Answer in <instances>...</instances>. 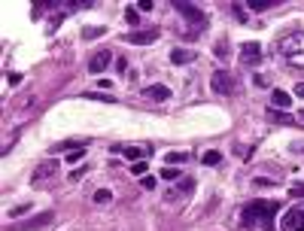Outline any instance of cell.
I'll return each instance as SVG.
<instances>
[{"instance_id":"cell-1","label":"cell","mask_w":304,"mask_h":231,"mask_svg":"<svg viewBox=\"0 0 304 231\" xmlns=\"http://www.w3.org/2000/svg\"><path fill=\"white\" fill-rule=\"evenodd\" d=\"M277 210H280V204H274V201H252V204L244 207L240 222L244 225H262V228H268L271 219L277 216Z\"/></svg>"},{"instance_id":"cell-2","label":"cell","mask_w":304,"mask_h":231,"mask_svg":"<svg viewBox=\"0 0 304 231\" xmlns=\"http://www.w3.org/2000/svg\"><path fill=\"white\" fill-rule=\"evenodd\" d=\"M280 52H283V58H286L292 67H304V34L286 36V40L280 43Z\"/></svg>"},{"instance_id":"cell-3","label":"cell","mask_w":304,"mask_h":231,"mask_svg":"<svg viewBox=\"0 0 304 231\" xmlns=\"http://www.w3.org/2000/svg\"><path fill=\"white\" fill-rule=\"evenodd\" d=\"M210 88L216 92V94H232L234 88H238V80L228 70H216L213 76H210Z\"/></svg>"},{"instance_id":"cell-4","label":"cell","mask_w":304,"mask_h":231,"mask_svg":"<svg viewBox=\"0 0 304 231\" xmlns=\"http://www.w3.org/2000/svg\"><path fill=\"white\" fill-rule=\"evenodd\" d=\"M304 228V204H295L283 213L280 219V231H301Z\"/></svg>"},{"instance_id":"cell-5","label":"cell","mask_w":304,"mask_h":231,"mask_svg":"<svg viewBox=\"0 0 304 231\" xmlns=\"http://www.w3.org/2000/svg\"><path fill=\"white\" fill-rule=\"evenodd\" d=\"M58 170H61V162H43V164H36V170L30 174V182L34 186H46Z\"/></svg>"},{"instance_id":"cell-6","label":"cell","mask_w":304,"mask_h":231,"mask_svg":"<svg viewBox=\"0 0 304 231\" xmlns=\"http://www.w3.org/2000/svg\"><path fill=\"white\" fill-rule=\"evenodd\" d=\"M110 61H112V52H110V49L94 52V55H92V61H88V73H92V76H100V73L110 67Z\"/></svg>"},{"instance_id":"cell-7","label":"cell","mask_w":304,"mask_h":231,"mask_svg":"<svg viewBox=\"0 0 304 231\" xmlns=\"http://www.w3.org/2000/svg\"><path fill=\"white\" fill-rule=\"evenodd\" d=\"M258 61H262V46H258V43H244V46H240V64L256 67Z\"/></svg>"},{"instance_id":"cell-8","label":"cell","mask_w":304,"mask_h":231,"mask_svg":"<svg viewBox=\"0 0 304 231\" xmlns=\"http://www.w3.org/2000/svg\"><path fill=\"white\" fill-rule=\"evenodd\" d=\"M174 6H176V12H182L186 22H192V24H204L207 22V16L198 6H192V4H174Z\"/></svg>"},{"instance_id":"cell-9","label":"cell","mask_w":304,"mask_h":231,"mask_svg":"<svg viewBox=\"0 0 304 231\" xmlns=\"http://www.w3.org/2000/svg\"><path fill=\"white\" fill-rule=\"evenodd\" d=\"M125 40L131 43V46H149L152 40H158V30L156 28H149V30H134V34H128Z\"/></svg>"},{"instance_id":"cell-10","label":"cell","mask_w":304,"mask_h":231,"mask_svg":"<svg viewBox=\"0 0 304 231\" xmlns=\"http://www.w3.org/2000/svg\"><path fill=\"white\" fill-rule=\"evenodd\" d=\"M192 186H195L192 180H176V188H170L164 198H168V201H180V198H188V195H192Z\"/></svg>"},{"instance_id":"cell-11","label":"cell","mask_w":304,"mask_h":231,"mask_svg":"<svg viewBox=\"0 0 304 231\" xmlns=\"http://www.w3.org/2000/svg\"><path fill=\"white\" fill-rule=\"evenodd\" d=\"M146 92V98H152V100H168L170 98V88L168 86H149V88H143Z\"/></svg>"},{"instance_id":"cell-12","label":"cell","mask_w":304,"mask_h":231,"mask_svg":"<svg viewBox=\"0 0 304 231\" xmlns=\"http://www.w3.org/2000/svg\"><path fill=\"white\" fill-rule=\"evenodd\" d=\"M122 152H125V158H131V162H140V158L149 156L146 146H122Z\"/></svg>"},{"instance_id":"cell-13","label":"cell","mask_w":304,"mask_h":231,"mask_svg":"<svg viewBox=\"0 0 304 231\" xmlns=\"http://www.w3.org/2000/svg\"><path fill=\"white\" fill-rule=\"evenodd\" d=\"M170 61H174V64L195 61V52H192V49H174V52H170Z\"/></svg>"},{"instance_id":"cell-14","label":"cell","mask_w":304,"mask_h":231,"mask_svg":"<svg viewBox=\"0 0 304 231\" xmlns=\"http://www.w3.org/2000/svg\"><path fill=\"white\" fill-rule=\"evenodd\" d=\"M164 162H168L170 168H180L182 162H188V156H186V152H168V156H164Z\"/></svg>"},{"instance_id":"cell-15","label":"cell","mask_w":304,"mask_h":231,"mask_svg":"<svg viewBox=\"0 0 304 231\" xmlns=\"http://www.w3.org/2000/svg\"><path fill=\"white\" fill-rule=\"evenodd\" d=\"M271 100H274V106H289V104H292V94H289V92H280V88H277V92L271 94Z\"/></svg>"},{"instance_id":"cell-16","label":"cell","mask_w":304,"mask_h":231,"mask_svg":"<svg viewBox=\"0 0 304 231\" xmlns=\"http://www.w3.org/2000/svg\"><path fill=\"white\" fill-rule=\"evenodd\" d=\"M52 222V213H43V216H34L30 222H24L22 228H40V225H49Z\"/></svg>"},{"instance_id":"cell-17","label":"cell","mask_w":304,"mask_h":231,"mask_svg":"<svg viewBox=\"0 0 304 231\" xmlns=\"http://www.w3.org/2000/svg\"><path fill=\"white\" fill-rule=\"evenodd\" d=\"M207 168H216L219 162H222V152H216V149H210V152H204V158H201Z\"/></svg>"},{"instance_id":"cell-18","label":"cell","mask_w":304,"mask_h":231,"mask_svg":"<svg viewBox=\"0 0 304 231\" xmlns=\"http://www.w3.org/2000/svg\"><path fill=\"white\" fill-rule=\"evenodd\" d=\"M252 12H262V10H271V6H277V0H252V4H246Z\"/></svg>"},{"instance_id":"cell-19","label":"cell","mask_w":304,"mask_h":231,"mask_svg":"<svg viewBox=\"0 0 304 231\" xmlns=\"http://www.w3.org/2000/svg\"><path fill=\"white\" fill-rule=\"evenodd\" d=\"M125 22L137 28V24H140V10H137V6H128V10H125Z\"/></svg>"},{"instance_id":"cell-20","label":"cell","mask_w":304,"mask_h":231,"mask_svg":"<svg viewBox=\"0 0 304 231\" xmlns=\"http://www.w3.org/2000/svg\"><path fill=\"white\" fill-rule=\"evenodd\" d=\"M86 149H88V146H82V149H73L70 156H67V164H76V162H82V156H86Z\"/></svg>"},{"instance_id":"cell-21","label":"cell","mask_w":304,"mask_h":231,"mask_svg":"<svg viewBox=\"0 0 304 231\" xmlns=\"http://www.w3.org/2000/svg\"><path fill=\"white\" fill-rule=\"evenodd\" d=\"M146 168H149L146 162H134V164H131V170H134V176H146Z\"/></svg>"},{"instance_id":"cell-22","label":"cell","mask_w":304,"mask_h":231,"mask_svg":"<svg viewBox=\"0 0 304 231\" xmlns=\"http://www.w3.org/2000/svg\"><path fill=\"white\" fill-rule=\"evenodd\" d=\"M94 201H98V204H106V201H110V188H98V192H94Z\"/></svg>"},{"instance_id":"cell-23","label":"cell","mask_w":304,"mask_h":231,"mask_svg":"<svg viewBox=\"0 0 304 231\" xmlns=\"http://www.w3.org/2000/svg\"><path fill=\"white\" fill-rule=\"evenodd\" d=\"M82 98H88V100H104V104H112V98H110V94H94V92H88V94H82Z\"/></svg>"},{"instance_id":"cell-24","label":"cell","mask_w":304,"mask_h":231,"mask_svg":"<svg viewBox=\"0 0 304 231\" xmlns=\"http://www.w3.org/2000/svg\"><path fill=\"white\" fill-rule=\"evenodd\" d=\"M162 176H164V180H176L180 174H176V168H164V170H162Z\"/></svg>"},{"instance_id":"cell-25","label":"cell","mask_w":304,"mask_h":231,"mask_svg":"<svg viewBox=\"0 0 304 231\" xmlns=\"http://www.w3.org/2000/svg\"><path fill=\"white\" fill-rule=\"evenodd\" d=\"M28 210H30V207H28V204H24V207H16V210H10V216H12V219H16V216H24V213H28Z\"/></svg>"},{"instance_id":"cell-26","label":"cell","mask_w":304,"mask_h":231,"mask_svg":"<svg viewBox=\"0 0 304 231\" xmlns=\"http://www.w3.org/2000/svg\"><path fill=\"white\" fill-rule=\"evenodd\" d=\"M292 195H295V198H304V182H298V186H292Z\"/></svg>"},{"instance_id":"cell-27","label":"cell","mask_w":304,"mask_h":231,"mask_svg":"<svg viewBox=\"0 0 304 231\" xmlns=\"http://www.w3.org/2000/svg\"><path fill=\"white\" fill-rule=\"evenodd\" d=\"M116 70H119V73H128V61H125V58H119V61H116Z\"/></svg>"},{"instance_id":"cell-28","label":"cell","mask_w":304,"mask_h":231,"mask_svg":"<svg viewBox=\"0 0 304 231\" xmlns=\"http://www.w3.org/2000/svg\"><path fill=\"white\" fill-rule=\"evenodd\" d=\"M6 80H10V86H18V82H22V73H10Z\"/></svg>"},{"instance_id":"cell-29","label":"cell","mask_w":304,"mask_h":231,"mask_svg":"<svg viewBox=\"0 0 304 231\" xmlns=\"http://www.w3.org/2000/svg\"><path fill=\"white\" fill-rule=\"evenodd\" d=\"M140 186H143V188H156V180H152V176H143Z\"/></svg>"},{"instance_id":"cell-30","label":"cell","mask_w":304,"mask_h":231,"mask_svg":"<svg viewBox=\"0 0 304 231\" xmlns=\"http://www.w3.org/2000/svg\"><path fill=\"white\" fill-rule=\"evenodd\" d=\"M292 94H295V98H301V100H304V82H298V86H295V92H292Z\"/></svg>"},{"instance_id":"cell-31","label":"cell","mask_w":304,"mask_h":231,"mask_svg":"<svg viewBox=\"0 0 304 231\" xmlns=\"http://www.w3.org/2000/svg\"><path fill=\"white\" fill-rule=\"evenodd\" d=\"M252 186H262V188H268V186H274L271 180H252Z\"/></svg>"},{"instance_id":"cell-32","label":"cell","mask_w":304,"mask_h":231,"mask_svg":"<svg viewBox=\"0 0 304 231\" xmlns=\"http://www.w3.org/2000/svg\"><path fill=\"white\" fill-rule=\"evenodd\" d=\"M301 116H304V110H301Z\"/></svg>"}]
</instances>
